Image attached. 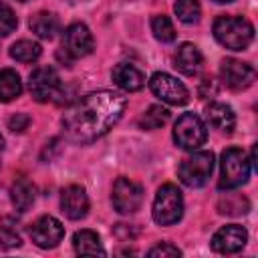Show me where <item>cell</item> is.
Here are the masks:
<instances>
[{"label":"cell","mask_w":258,"mask_h":258,"mask_svg":"<svg viewBox=\"0 0 258 258\" xmlns=\"http://www.w3.org/2000/svg\"><path fill=\"white\" fill-rule=\"evenodd\" d=\"M34 196H36L34 194V185L28 179H18L10 187V200H12V206L18 212H26L34 204Z\"/></svg>","instance_id":"obj_20"},{"label":"cell","mask_w":258,"mask_h":258,"mask_svg":"<svg viewBox=\"0 0 258 258\" xmlns=\"http://www.w3.org/2000/svg\"><path fill=\"white\" fill-rule=\"evenodd\" d=\"M18 20L12 12V8L4 2H0V36H8L10 32H14Z\"/></svg>","instance_id":"obj_27"},{"label":"cell","mask_w":258,"mask_h":258,"mask_svg":"<svg viewBox=\"0 0 258 258\" xmlns=\"http://www.w3.org/2000/svg\"><path fill=\"white\" fill-rule=\"evenodd\" d=\"M214 171V153L212 151H196L187 159L181 161L177 173L179 179L189 187H202Z\"/></svg>","instance_id":"obj_5"},{"label":"cell","mask_w":258,"mask_h":258,"mask_svg":"<svg viewBox=\"0 0 258 258\" xmlns=\"http://www.w3.org/2000/svg\"><path fill=\"white\" fill-rule=\"evenodd\" d=\"M18 2H28V0H18Z\"/></svg>","instance_id":"obj_32"},{"label":"cell","mask_w":258,"mask_h":258,"mask_svg":"<svg viewBox=\"0 0 258 258\" xmlns=\"http://www.w3.org/2000/svg\"><path fill=\"white\" fill-rule=\"evenodd\" d=\"M250 177V157L238 147H228L220 161V187L232 189L246 183Z\"/></svg>","instance_id":"obj_3"},{"label":"cell","mask_w":258,"mask_h":258,"mask_svg":"<svg viewBox=\"0 0 258 258\" xmlns=\"http://www.w3.org/2000/svg\"><path fill=\"white\" fill-rule=\"evenodd\" d=\"M216 2H220V4H226V2H232V0H216Z\"/></svg>","instance_id":"obj_31"},{"label":"cell","mask_w":258,"mask_h":258,"mask_svg":"<svg viewBox=\"0 0 258 258\" xmlns=\"http://www.w3.org/2000/svg\"><path fill=\"white\" fill-rule=\"evenodd\" d=\"M73 246L75 252L81 256H105V248L93 230H79L73 236Z\"/></svg>","instance_id":"obj_18"},{"label":"cell","mask_w":258,"mask_h":258,"mask_svg":"<svg viewBox=\"0 0 258 258\" xmlns=\"http://www.w3.org/2000/svg\"><path fill=\"white\" fill-rule=\"evenodd\" d=\"M127 101L115 91H93L79 99L62 115L67 139L75 143H91L103 137L123 115Z\"/></svg>","instance_id":"obj_1"},{"label":"cell","mask_w":258,"mask_h":258,"mask_svg":"<svg viewBox=\"0 0 258 258\" xmlns=\"http://www.w3.org/2000/svg\"><path fill=\"white\" fill-rule=\"evenodd\" d=\"M40 52H42L40 44L32 42V40H26V38H22V40H18L10 46V56L16 58L18 62H32L40 56Z\"/></svg>","instance_id":"obj_23"},{"label":"cell","mask_w":258,"mask_h":258,"mask_svg":"<svg viewBox=\"0 0 258 258\" xmlns=\"http://www.w3.org/2000/svg\"><path fill=\"white\" fill-rule=\"evenodd\" d=\"M206 119L214 129L222 133H232L236 125V115L226 103H210L206 107Z\"/></svg>","instance_id":"obj_16"},{"label":"cell","mask_w":258,"mask_h":258,"mask_svg":"<svg viewBox=\"0 0 258 258\" xmlns=\"http://www.w3.org/2000/svg\"><path fill=\"white\" fill-rule=\"evenodd\" d=\"M246 240H248L246 230L238 224H230V226H222L212 236V248L220 254H234L244 248Z\"/></svg>","instance_id":"obj_13"},{"label":"cell","mask_w":258,"mask_h":258,"mask_svg":"<svg viewBox=\"0 0 258 258\" xmlns=\"http://www.w3.org/2000/svg\"><path fill=\"white\" fill-rule=\"evenodd\" d=\"M206 137H208L206 125H204V121H202L198 115H194V113H183V115L175 121L173 139H175V143H177L181 149L194 151V149H198L200 145L206 143Z\"/></svg>","instance_id":"obj_6"},{"label":"cell","mask_w":258,"mask_h":258,"mask_svg":"<svg viewBox=\"0 0 258 258\" xmlns=\"http://www.w3.org/2000/svg\"><path fill=\"white\" fill-rule=\"evenodd\" d=\"M60 208L69 220H83L89 212V198L81 185H69L60 194Z\"/></svg>","instance_id":"obj_14"},{"label":"cell","mask_w":258,"mask_h":258,"mask_svg":"<svg viewBox=\"0 0 258 258\" xmlns=\"http://www.w3.org/2000/svg\"><path fill=\"white\" fill-rule=\"evenodd\" d=\"M20 93H22L20 75L12 69H2L0 71V101L2 103L14 101L16 97H20Z\"/></svg>","instance_id":"obj_21"},{"label":"cell","mask_w":258,"mask_h":258,"mask_svg":"<svg viewBox=\"0 0 258 258\" xmlns=\"http://www.w3.org/2000/svg\"><path fill=\"white\" fill-rule=\"evenodd\" d=\"M64 236V228L62 224L52 218V216H40L32 228H30V238L38 248H54Z\"/></svg>","instance_id":"obj_11"},{"label":"cell","mask_w":258,"mask_h":258,"mask_svg":"<svg viewBox=\"0 0 258 258\" xmlns=\"http://www.w3.org/2000/svg\"><path fill=\"white\" fill-rule=\"evenodd\" d=\"M149 87L157 99H161L163 103H169V105H185L189 99L185 85L167 73H155L149 79Z\"/></svg>","instance_id":"obj_8"},{"label":"cell","mask_w":258,"mask_h":258,"mask_svg":"<svg viewBox=\"0 0 258 258\" xmlns=\"http://www.w3.org/2000/svg\"><path fill=\"white\" fill-rule=\"evenodd\" d=\"M113 81L117 87H121L123 91H139L143 85H145V75L135 67V64H129V62H119L115 69H113Z\"/></svg>","instance_id":"obj_15"},{"label":"cell","mask_w":258,"mask_h":258,"mask_svg":"<svg viewBox=\"0 0 258 258\" xmlns=\"http://www.w3.org/2000/svg\"><path fill=\"white\" fill-rule=\"evenodd\" d=\"M28 91H30L32 99L38 103L54 101L62 91L58 73L50 67H40V69L32 71L30 81H28Z\"/></svg>","instance_id":"obj_7"},{"label":"cell","mask_w":258,"mask_h":258,"mask_svg":"<svg viewBox=\"0 0 258 258\" xmlns=\"http://www.w3.org/2000/svg\"><path fill=\"white\" fill-rule=\"evenodd\" d=\"M151 32L157 40L161 42H171L175 40V28H173V22L169 20V16L165 14H155L151 18Z\"/></svg>","instance_id":"obj_24"},{"label":"cell","mask_w":258,"mask_h":258,"mask_svg":"<svg viewBox=\"0 0 258 258\" xmlns=\"http://www.w3.org/2000/svg\"><path fill=\"white\" fill-rule=\"evenodd\" d=\"M167 121H169V111L165 107H161V105H151V107H147L141 113L139 127L141 129H147V131H153V129L163 127Z\"/></svg>","instance_id":"obj_22"},{"label":"cell","mask_w":258,"mask_h":258,"mask_svg":"<svg viewBox=\"0 0 258 258\" xmlns=\"http://www.w3.org/2000/svg\"><path fill=\"white\" fill-rule=\"evenodd\" d=\"M111 202L119 214H133L139 210V206L143 202V189L139 183H135L127 177H117V181L113 183Z\"/></svg>","instance_id":"obj_9"},{"label":"cell","mask_w":258,"mask_h":258,"mask_svg":"<svg viewBox=\"0 0 258 258\" xmlns=\"http://www.w3.org/2000/svg\"><path fill=\"white\" fill-rule=\"evenodd\" d=\"M202 62H204V58H202V52L198 50L196 44L183 42V44L177 48V52H175V67H177L183 75H187V77L198 75L200 69H202Z\"/></svg>","instance_id":"obj_17"},{"label":"cell","mask_w":258,"mask_h":258,"mask_svg":"<svg viewBox=\"0 0 258 258\" xmlns=\"http://www.w3.org/2000/svg\"><path fill=\"white\" fill-rule=\"evenodd\" d=\"M175 14L185 24H196L202 16V6L198 0H177L175 2Z\"/></svg>","instance_id":"obj_25"},{"label":"cell","mask_w":258,"mask_h":258,"mask_svg":"<svg viewBox=\"0 0 258 258\" xmlns=\"http://www.w3.org/2000/svg\"><path fill=\"white\" fill-rule=\"evenodd\" d=\"M95 40L91 30L83 22H75L64 30V52L73 58H81L93 52Z\"/></svg>","instance_id":"obj_12"},{"label":"cell","mask_w":258,"mask_h":258,"mask_svg":"<svg viewBox=\"0 0 258 258\" xmlns=\"http://www.w3.org/2000/svg\"><path fill=\"white\" fill-rule=\"evenodd\" d=\"M183 214V198L177 185L173 183H163L153 200V220L159 226H171L179 222Z\"/></svg>","instance_id":"obj_4"},{"label":"cell","mask_w":258,"mask_h":258,"mask_svg":"<svg viewBox=\"0 0 258 258\" xmlns=\"http://www.w3.org/2000/svg\"><path fill=\"white\" fill-rule=\"evenodd\" d=\"M147 256L149 258H177V256H181V250L169 242H159L153 248H149Z\"/></svg>","instance_id":"obj_28"},{"label":"cell","mask_w":258,"mask_h":258,"mask_svg":"<svg viewBox=\"0 0 258 258\" xmlns=\"http://www.w3.org/2000/svg\"><path fill=\"white\" fill-rule=\"evenodd\" d=\"M20 244H22V240H20L16 226L10 220H2L0 222V248L10 250V248H18Z\"/></svg>","instance_id":"obj_26"},{"label":"cell","mask_w":258,"mask_h":258,"mask_svg":"<svg viewBox=\"0 0 258 258\" xmlns=\"http://www.w3.org/2000/svg\"><path fill=\"white\" fill-rule=\"evenodd\" d=\"M28 24H30V30L44 40H50L58 32V18L52 12H36Z\"/></svg>","instance_id":"obj_19"},{"label":"cell","mask_w":258,"mask_h":258,"mask_svg":"<svg viewBox=\"0 0 258 258\" xmlns=\"http://www.w3.org/2000/svg\"><path fill=\"white\" fill-rule=\"evenodd\" d=\"M4 149V139H2V135H0V151Z\"/></svg>","instance_id":"obj_30"},{"label":"cell","mask_w":258,"mask_h":258,"mask_svg":"<svg viewBox=\"0 0 258 258\" xmlns=\"http://www.w3.org/2000/svg\"><path fill=\"white\" fill-rule=\"evenodd\" d=\"M28 125H30V117H28L26 113H16L14 117H10V119H8V127H10L14 133L24 131Z\"/></svg>","instance_id":"obj_29"},{"label":"cell","mask_w":258,"mask_h":258,"mask_svg":"<svg viewBox=\"0 0 258 258\" xmlns=\"http://www.w3.org/2000/svg\"><path fill=\"white\" fill-rule=\"evenodd\" d=\"M214 36L230 50H244L254 38V26L242 16H218L214 22Z\"/></svg>","instance_id":"obj_2"},{"label":"cell","mask_w":258,"mask_h":258,"mask_svg":"<svg viewBox=\"0 0 258 258\" xmlns=\"http://www.w3.org/2000/svg\"><path fill=\"white\" fill-rule=\"evenodd\" d=\"M220 77L226 87H230L234 91H242L254 83L256 73L248 62H242L236 58H224L220 64Z\"/></svg>","instance_id":"obj_10"}]
</instances>
